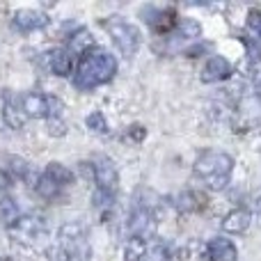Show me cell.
I'll list each match as a JSON object with an SVG mask.
<instances>
[{
  "label": "cell",
  "instance_id": "7c38bea8",
  "mask_svg": "<svg viewBox=\"0 0 261 261\" xmlns=\"http://www.w3.org/2000/svg\"><path fill=\"white\" fill-rule=\"evenodd\" d=\"M239 250L229 239H213L204 248V261H236Z\"/></svg>",
  "mask_w": 261,
  "mask_h": 261
},
{
  "label": "cell",
  "instance_id": "44dd1931",
  "mask_svg": "<svg viewBox=\"0 0 261 261\" xmlns=\"http://www.w3.org/2000/svg\"><path fill=\"white\" fill-rule=\"evenodd\" d=\"M87 128L92 130V133H96V135H106L108 133V119H106V115L101 113V110H94V113L87 117Z\"/></svg>",
  "mask_w": 261,
  "mask_h": 261
},
{
  "label": "cell",
  "instance_id": "9a60e30c",
  "mask_svg": "<svg viewBox=\"0 0 261 261\" xmlns=\"http://www.w3.org/2000/svg\"><path fill=\"white\" fill-rule=\"evenodd\" d=\"M44 64L55 76H69L71 73V55L64 48H53L44 55Z\"/></svg>",
  "mask_w": 261,
  "mask_h": 261
},
{
  "label": "cell",
  "instance_id": "8fae6325",
  "mask_svg": "<svg viewBox=\"0 0 261 261\" xmlns=\"http://www.w3.org/2000/svg\"><path fill=\"white\" fill-rule=\"evenodd\" d=\"M231 71H234V69H231L227 58H222V55H211V58L206 60V64L202 67V81L204 83H222L231 76Z\"/></svg>",
  "mask_w": 261,
  "mask_h": 261
},
{
  "label": "cell",
  "instance_id": "3957f363",
  "mask_svg": "<svg viewBox=\"0 0 261 261\" xmlns=\"http://www.w3.org/2000/svg\"><path fill=\"white\" fill-rule=\"evenodd\" d=\"M58 248L73 261H87L92 257L90 231L81 222H67L58 229Z\"/></svg>",
  "mask_w": 261,
  "mask_h": 261
},
{
  "label": "cell",
  "instance_id": "9c48e42d",
  "mask_svg": "<svg viewBox=\"0 0 261 261\" xmlns=\"http://www.w3.org/2000/svg\"><path fill=\"white\" fill-rule=\"evenodd\" d=\"M12 25L21 32H35L48 25V16L39 9H18V12H14Z\"/></svg>",
  "mask_w": 261,
  "mask_h": 261
},
{
  "label": "cell",
  "instance_id": "4fadbf2b",
  "mask_svg": "<svg viewBox=\"0 0 261 261\" xmlns=\"http://www.w3.org/2000/svg\"><path fill=\"white\" fill-rule=\"evenodd\" d=\"M3 115H5V122H7L9 128H21L25 124V113H23V106H21V99L9 92H5L3 96Z\"/></svg>",
  "mask_w": 261,
  "mask_h": 261
},
{
  "label": "cell",
  "instance_id": "52a82bcc",
  "mask_svg": "<svg viewBox=\"0 0 261 261\" xmlns=\"http://www.w3.org/2000/svg\"><path fill=\"white\" fill-rule=\"evenodd\" d=\"M92 170V176H94V184H96V190L101 193H108V195H115L117 190V184H119V172L115 167V163L110 161L108 156H96L92 163H87Z\"/></svg>",
  "mask_w": 261,
  "mask_h": 261
},
{
  "label": "cell",
  "instance_id": "ac0fdd59",
  "mask_svg": "<svg viewBox=\"0 0 261 261\" xmlns=\"http://www.w3.org/2000/svg\"><path fill=\"white\" fill-rule=\"evenodd\" d=\"M199 35H202V28H199L197 21H193V18H184V21L176 25V37H172V41H186V44H190V41L199 39Z\"/></svg>",
  "mask_w": 261,
  "mask_h": 261
},
{
  "label": "cell",
  "instance_id": "cb8c5ba5",
  "mask_svg": "<svg viewBox=\"0 0 261 261\" xmlns=\"http://www.w3.org/2000/svg\"><path fill=\"white\" fill-rule=\"evenodd\" d=\"M252 81H254V87H257V94H259V99H261V64H254V69H252Z\"/></svg>",
  "mask_w": 261,
  "mask_h": 261
},
{
  "label": "cell",
  "instance_id": "6da1fadb",
  "mask_svg": "<svg viewBox=\"0 0 261 261\" xmlns=\"http://www.w3.org/2000/svg\"><path fill=\"white\" fill-rule=\"evenodd\" d=\"M117 73V60L115 55H110L103 48H94L90 53H85V58L81 60L73 76V85L81 92H90L99 85L110 83Z\"/></svg>",
  "mask_w": 261,
  "mask_h": 261
},
{
  "label": "cell",
  "instance_id": "ba28073f",
  "mask_svg": "<svg viewBox=\"0 0 261 261\" xmlns=\"http://www.w3.org/2000/svg\"><path fill=\"white\" fill-rule=\"evenodd\" d=\"M128 227L135 239H147L149 234H153V229H156V213H153V208L142 202L135 204L133 211H130Z\"/></svg>",
  "mask_w": 261,
  "mask_h": 261
},
{
  "label": "cell",
  "instance_id": "d6986e66",
  "mask_svg": "<svg viewBox=\"0 0 261 261\" xmlns=\"http://www.w3.org/2000/svg\"><path fill=\"white\" fill-rule=\"evenodd\" d=\"M147 241L130 236L128 243L124 245V261H144L147 259Z\"/></svg>",
  "mask_w": 261,
  "mask_h": 261
},
{
  "label": "cell",
  "instance_id": "e0dca14e",
  "mask_svg": "<svg viewBox=\"0 0 261 261\" xmlns=\"http://www.w3.org/2000/svg\"><path fill=\"white\" fill-rule=\"evenodd\" d=\"M149 23H151V28L156 32H170L179 25L174 9H156V16L149 18Z\"/></svg>",
  "mask_w": 261,
  "mask_h": 261
},
{
  "label": "cell",
  "instance_id": "30bf717a",
  "mask_svg": "<svg viewBox=\"0 0 261 261\" xmlns=\"http://www.w3.org/2000/svg\"><path fill=\"white\" fill-rule=\"evenodd\" d=\"M23 113L30 119H48L50 115V96L41 94V92H28L21 99Z\"/></svg>",
  "mask_w": 261,
  "mask_h": 261
},
{
  "label": "cell",
  "instance_id": "7a4b0ae2",
  "mask_svg": "<svg viewBox=\"0 0 261 261\" xmlns=\"http://www.w3.org/2000/svg\"><path fill=\"white\" fill-rule=\"evenodd\" d=\"M193 172L208 190H222L231 181V172H234V156L220 149H206L197 156L193 165Z\"/></svg>",
  "mask_w": 261,
  "mask_h": 261
},
{
  "label": "cell",
  "instance_id": "5b68a950",
  "mask_svg": "<svg viewBox=\"0 0 261 261\" xmlns=\"http://www.w3.org/2000/svg\"><path fill=\"white\" fill-rule=\"evenodd\" d=\"M103 28L108 30V35L113 37L115 46L119 48V53L124 58H133L140 48V30L133 23L124 21L122 16H110L108 21H103Z\"/></svg>",
  "mask_w": 261,
  "mask_h": 261
},
{
  "label": "cell",
  "instance_id": "277c9868",
  "mask_svg": "<svg viewBox=\"0 0 261 261\" xmlns=\"http://www.w3.org/2000/svg\"><path fill=\"white\" fill-rule=\"evenodd\" d=\"M71 184H73L71 170H67L62 163H48L46 170L41 172V176L37 179L35 188H37V195L48 202V199H58L62 195V190L69 188Z\"/></svg>",
  "mask_w": 261,
  "mask_h": 261
},
{
  "label": "cell",
  "instance_id": "ffe728a7",
  "mask_svg": "<svg viewBox=\"0 0 261 261\" xmlns=\"http://www.w3.org/2000/svg\"><path fill=\"white\" fill-rule=\"evenodd\" d=\"M90 50H94V39H92V35L87 30H81L76 32V35L69 39V53H90Z\"/></svg>",
  "mask_w": 261,
  "mask_h": 261
},
{
  "label": "cell",
  "instance_id": "2e32d148",
  "mask_svg": "<svg viewBox=\"0 0 261 261\" xmlns=\"http://www.w3.org/2000/svg\"><path fill=\"white\" fill-rule=\"evenodd\" d=\"M248 35H250V50L254 58H261V12L252 9L248 14Z\"/></svg>",
  "mask_w": 261,
  "mask_h": 261
},
{
  "label": "cell",
  "instance_id": "5bb4252c",
  "mask_svg": "<svg viewBox=\"0 0 261 261\" xmlns=\"http://www.w3.org/2000/svg\"><path fill=\"white\" fill-rule=\"evenodd\" d=\"M250 222H252V213L248 208H234L222 218L220 227L227 234H243V231L250 229Z\"/></svg>",
  "mask_w": 261,
  "mask_h": 261
},
{
  "label": "cell",
  "instance_id": "8992f818",
  "mask_svg": "<svg viewBox=\"0 0 261 261\" xmlns=\"http://www.w3.org/2000/svg\"><path fill=\"white\" fill-rule=\"evenodd\" d=\"M7 231L14 241L18 243H37L41 236L48 231V222L41 218L39 213H30V216H18L12 225H7Z\"/></svg>",
  "mask_w": 261,
  "mask_h": 261
},
{
  "label": "cell",
  "instance_id": "603a6c76",
  "mask_svg": "<svg viewBox=\"0 0 261 261\" xmlns=\"http://www.w3.org/2000/svg\"><path fill=\"white\" fill-rule=\"evenodd\" d=\"M9 188H12V176L5 170H0V195H5Z\"/></svg>",
  "mask_w": 261,
  "mask_h": 261
},
{
  "label": "cell",
  "instance_id": "d4e9b609",
  "mask_svg": "<svg viewBox=\"0 0 261 261\" xmlns=\"http://www.w3.org/2000/svg\"><path fill=\"white\" fill-rule=\"evenodd\" d=\"M0 261H9V259L7 257H0Z\"/></svg>",
  "mask_w": 261,
  "mask_h": 261
},
{
  "label": "cell",
  "instance_id": "7402d4cb",
  "mask_svg": "<svg viewBox=\"0 0 261 261\" xmlns=\"http://www.w3.org/2000/svg\"><path fill=\"white\" fill-rule=\"evenodd\" d=\"M0 216H3V220H7L9 225L16 220L18 213H16V204H14V199H7V197H5L3 202H0Z\"/></svg>",
  "mask_w": 261,
  "mask_h": 261
}]
</instances>
